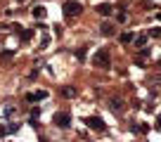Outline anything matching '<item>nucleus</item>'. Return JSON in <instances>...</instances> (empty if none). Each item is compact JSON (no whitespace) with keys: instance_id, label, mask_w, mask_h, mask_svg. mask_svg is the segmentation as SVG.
<instances>
[{"instance_id":"obj_2","label":"nucleus","mask_w":161,"mask_h":142,"mask_svg":"<svg viewBox=\"0 0 161 142\" xmlns=\"http://www.w3.org/2000/svg\"><path fill=\"white\" fill-rule=\"evenodd\" d=\"M62 10H64V14H66V17H76V14H80V5L76 3V0H66L64 5H62Z\"/></svg>"},{"instance_id":"obj_3","label":"nucleus","mask_w":161,"mask_h":142,"mask_svg":"<svg viewBox=\"0 0 161 142\" xmlns=\"http://www.w3.org/2000/svg\"><path fill=\"white\" fill-rule=\"evenodd\" d=\"M47 95H50L47 90H33V92H26V102L36 104V102H40V100H47Z\"/></svg>"},{"instance_id":"obj_9","label":"nucleus","mask_w":161,"mask_h":142,"mask_svg":"<svg viewBox=\"0 0 161 142\" xmlns=\"http://www.w3.org/2000/svg\"><path fill=\"white\" fill-rule=\"evenodd\" d=\"M33 17L36 19H43L45 17V7H33Z\"/></svg>"},{"instance_id":"obj_5","label":"nucleus","mask_w":161,"mask_h":142,"mask_svg":"<svg viewBox=\"0 0 161 142\" xmlns=\"http://www.w3.org/2000/svg\"><path fill=\"white\" fill-rule=\"evenodd\" d=\"M86 123H88V126H90L92 128V130H104V121H102V118H97V116H88L86 118Z\"/></svg>"},{"instance_id":"obj_8","label":"nucleus","mask_w":161,"mask_h":142,"mask_svg":"<svg viewBox=\"0 0 161 142\" xmlns=\"http://www.w3.org/2000/svg\"><path fill=\"white\" fill-rule=\"evenodd\" d=\"M145 45H147V36H137L135 38V47H142V50H145Z\"/></svg>"},{"instance_id":"obj_1","label":"nucleus","mask_w":161,"mask_h":142,"mask_svg":"<svg viewBox=\"0 0 161 142\" xmlns=\"http://www.w3.org/2000/svg\"><path fill=\"white\" fill-rule=\"evenodd\" d=\"M92 64L100 66V69H109V66H111V57H109V52H107V50H97V52H95V57H92Z\"/></svg>"},{"instance_id":"obj_10","label":"nucleus","mask_w":161,"mask_h":142,"mask_svg":"<svg viewBox=\"0 0 161 142\" xmlns=\"http://www.w3.org/2000/svg\"><path fill=\"white\" fill-rule=\"evenodd\" d=\"M133 38H135V36H133V33H128V31H126V33H121V36H119V41H121V43H130Z\"/></svg>"},{"instance_id":"obj_13","label":"nucleus","mask_w":161,"mask_h":142,"mask_svg":"<svg viewBox=\"0 0 161 142\" xmlns=\"http://www.w3.org/2000/svg\"><path fill=\"white\" fill-rule=\"evenodd\" d=\"M3 59H12V52H0V62Z\"/></svg>"},{"instance_id":"obj_11","label":"nucleus","mask_w":161,"mask_h":142,"mask_svg":"<svg viewBox=\"0 0 161 142\" xmlns=\"http://www.w3.org/2000/svg\"><path fill=\"white\" fill-rule=\"evenodd\" d=\"M109 106L114 109V112H119V109H123V102H121V100H111V102H109Z\"/></svg>"},{"instance_id":"obj_4","label":"nucleus","mask_w":161,"mask_h":142,"mask_svg":"<svg viewBox=\"0 0 161 142\" xmlns=\"http://www.w3.org/2000/svg\"><path fill=\"white\" fill-rule=\"evenodd\" d=\"M69 123H71V116H69L66 112H57V114H55V126L69 128Z\"/></svg>"},{"instance_id":"obj_6","label":"nucleus","mask_w":161,"mask_h":142,"mask_svg":"<svg viewBox=\"0 0 161 142\" xmlns=\"http://www.w3.org/2000/svg\"><path fill=\"white\" fill-rule=\"evenodd\" d=\"M97 12H100L102 17H109L111 12H114V7H111V5H107V3H104V5H97Z\"/></svg>"},{"instance_id":"obj_14","label":"nucleus","mask_w":161,"mask_h":142,"mask_svg":"<svg viewBox=\"0 0 161 142\" xmlns=\"http://www.w3.org/2000/svg\"><path fill=\"white\" fill-rule=\"evenodd\" d=\"M76 57H78V59H83V57H86V50H83V47H80V50H76Z\"/></svg>"},{"instance_id":"obj_15","label":"nucleus","mask_w":161,"mask_h":142,"mask_svg":"<svg viewBox=\"0 0 161 142\" xmlns=\"http://www.w3.org/2000/svg\"><path fill=\"white\" fill-rule=\"evenodd\" d=\"M0 135H7V128H3V126H0Z\"/></svg>"},{"instance_id":"obj_12","label":"nucleus","mask_w":161,"mask_h":142,"mask_svg":"<svg viewBox=\"0 0 161 142\" xmlns=\"http://www.w3.org/2000/svg\"><path fill=\"white\" fill-rule=\"evenodd\" d=\"M64 95H66V97H74L76 90H74V88H64Z\"/></svg>"},{"instance_id":"obj_7","label":"nucleus","mask_w":161,"mask_h":142,"mask_svg":"<svg viewBox=\"0 0 161 142\" xmlns=\"http://www.w3.org/2000/svg\"><path fill=\"white\" fill-rule=\"evenodd\" d=\"M100 31H102V36H114V26H111L109 21H104V24L100 26Z\"/></svg>"}]
</instances>
